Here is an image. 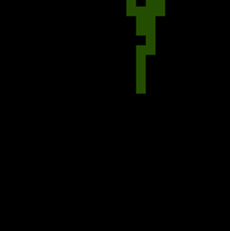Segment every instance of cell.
<instances>
[{
    "instance_id": "cell-1",
    "label": "cell",
    "mask_w": 230,
    "mask_h": 231,
    "mask_svg": "<svg viewBox=\"0 0 230 231\" xmlns=\"http://www.w3.org/2000/svg\"><path fill=\"white\" fill-rule=\"evenodd\" d=\"M146 45H136V94L146 92Z\"/></svg>"
},
{
    "instance_id": "cell-2",
    "label": "cell",
    "mask_w": 230,
    "mask_h": 231,
    "mask_svg": "<svg viewBox=\"0 0 230 231\" xmlns=\"http://www.w3.org/2000/svg\"><path fill=\"white\" fill-rule=\"evenodd\" d=\"M135 16H136V36L146 34V26H148L146 5H136Z\"/></svg>"
},
{
    "instance_id": "cell-3",
    "label": "cell",
    "mask_w": 230,
    "mask_h": 231,
    "mask_svg": "<svg viewBox=\"0 0 230 231\" xmlns=\"http://www.w3.org/2000/svg\"><path fill=\"white\" fill-rule=\"evenodd\" d=\"M135 10H136V0H126V15L135 16Z\"/></svg>"
}]
</instances>
